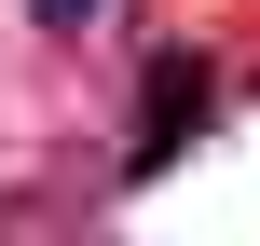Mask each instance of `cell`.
<instances>
[{
    "mask_svg": "<svg viewBox=\"0 0 260 246\" xmlns=\"http://www.w3.org/2000/svg\"><path fill=\"white\" fill-rule=\"evenodd\" d=\"M192 123H206V68H192V55H165V68H151V123H137V164H165Z\"/></svg>",
    "mask_w": 260,
    "mask_h": 246,
    "instance_id": "6da1fadb",
    "label": "cell"
},
{
    "mask_svg": "<svg viewBox=\"0 0 260 246\" xmlns=\"http://www.w3.org/2000/svg\"><path fill=\"white\" fill-rule=\"evenodd\" d=\"M41 14H55V27H82V14H96V0H41Z\"/></svg>",
    "mask_w": 260,
    "mask_h": 246,
    "instance_id": "7a4b0ae2",
    "label": "cell"
}]
</instances>
